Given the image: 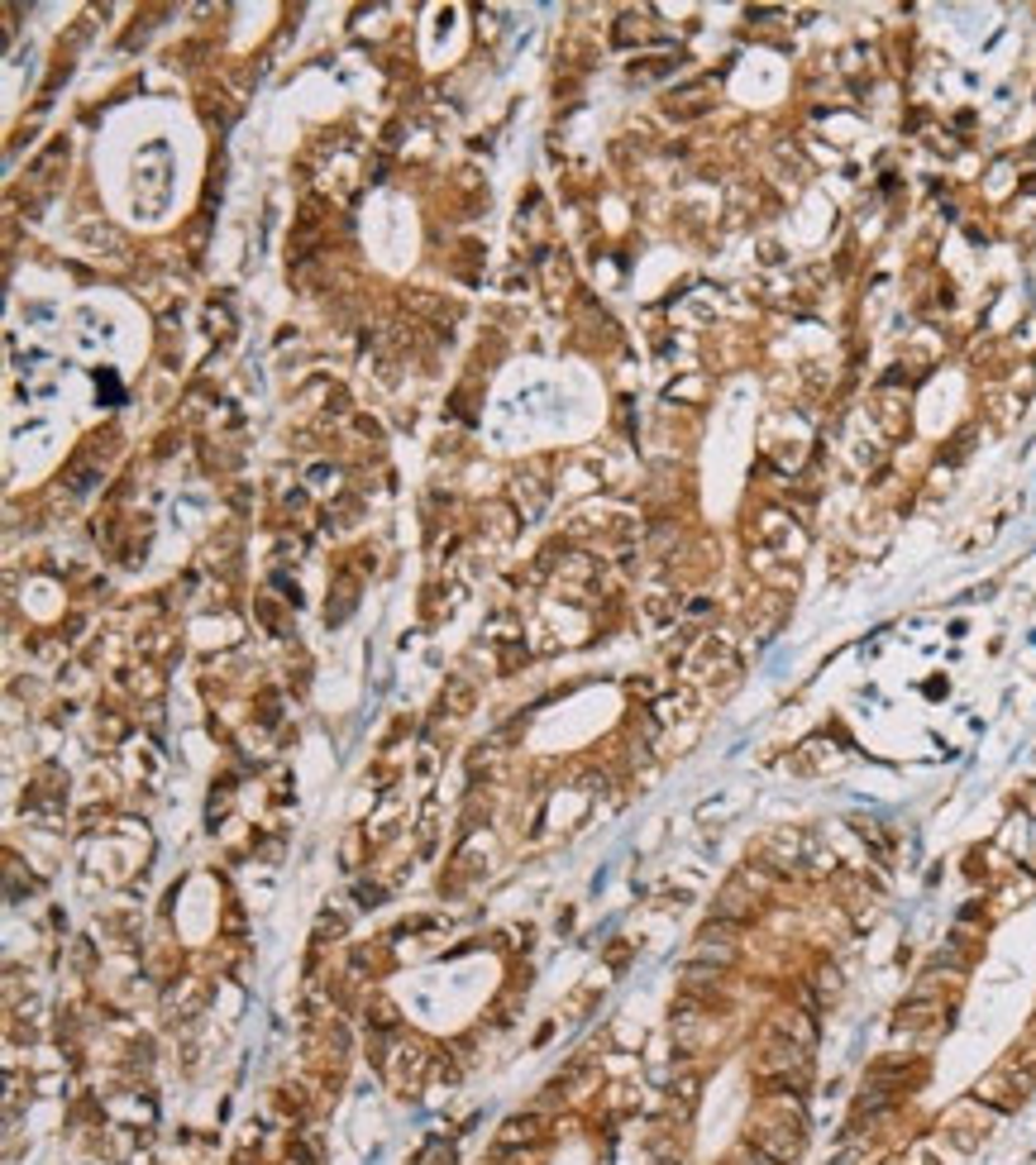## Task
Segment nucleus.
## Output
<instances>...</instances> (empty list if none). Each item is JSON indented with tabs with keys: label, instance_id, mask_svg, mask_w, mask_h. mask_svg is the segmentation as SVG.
<instances>
[{
	"label": "nucleus",
	"instance_id": "1",
	"mask_svg": "<svg viewBox=\"0 0 1036 1165\" xmlns=\"http://www.w3.org/2000/svg\"><path fill=\"white\" fill-rule=\"evenodd\" d=\"M755 1146H760L769 1161H793V1156L802 1151V1132H798V1127H779V1132L764 1127V1132H755Z\"/></svg>",
	"mask_w": 1036,
	"mask_h": 1165
},
{
	"label": "nucleus",
	"instance_id": "2",
	"mask_svg": "<svg viewBox=\"0 0 1036 1165\" xmlns=\"http://www.w3.org/2000/svg\"><path fill=\"white\" fill-rule=\"evenodd\" d=\"M535 1137H540V1117H535V1113H525V1117H512V1122H507L502 1146H520V1141H535Z\"/></svg>",
	"mask_w": 1036,
	"mask_h": 1165
},
{
	"label": "nucleus",
	"instance_id": "3",
	"mask_svg": "<svg viewBox=\"0 0 1036 1165\" xmlns=\"http://www.w3.org/2000/svg\"><path fill=\"white\" fill-rule=\"evenodd\" d=\"M449 698L459 703V712H468V703H473V688H468V683H449Z\"/></svg>",
	"mask_w": 1036,
	"mask_h": 1165
},
{
	"label": "nucleus",
	"instance_id": "4",
	"mask_svg": "<svg viewBox=\"0 0 1036 1165\" xmlns=\"http://www.w3.org/2000/svg\"><path fill=\"white\" fill-rule=\"evenodd\" d=\"M358 903H363V908H378V903H382V889L363 884V889H358Z\"/></svg>",
	"mask_w": 1036,
	"mask_h": 1165
},
{
	"label": "nucleus",
	"instance_id": "5",
	"mask_svg": "<svg viewBox=\"0 0 1036 1165\" xmlns=\"http://www.w3.org/2000/svg\"><path fill=\"white\" fill-rule=\"evenodd\" d=\"M425 1161H430V1165H449V1161H454V1151H449V1146H444V1151H439V1146H435V1151H430V1156H425Z\"/></svg>",
	"mask_w": 1036,
	"mask_h": 1165
}]
</instances>
